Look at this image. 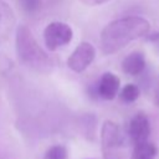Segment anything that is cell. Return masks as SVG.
Returning a JSON list of instances; mask_svg holds the SVG:
<instances>
[{
	"instance_id": "1",
	"label": "cell",
	"mask_w": 159,
	"mask_h": 159,
	"mask_svg": "<svg viewBox=\"0 0 159 159\" xmlns=\"http://www.w3.org/2000/svg\"><path fill=\"white\" fill-rule=\"evenodd\" d=\"M150 30V24L140 16H127L111 21L101 32V50L104 55H112L129 42L145 36Z\"/></svg>"
},
{
	"instance_id": "2",
	"label": "cell",
	"mask_w": 159,
	"mask_h": 159,
	"mask_svg": "<svg viewBox=\"0 0 159 159\" xmlns=\"http://www.w3.org/2000/svg\"><path fill=\"white\" fill-rule=\"evenodd\" d=\"M15 46L19 60L26 67L40 73H47L52 70L51 58L40 47L27 26L20 25L16 29Z\"/></svg>"
},
{
	"instance_id": "3",
	"label": "cell",
	"mask_w": 159,
	"mask_h": 159,
	"mask_svg": "<svg viewBox=\"0 0 159 159\" xmlns=\"http://www.w3.org/2000/svg\"><path fill=\"white\" fill-rule=\"evenodd\" d=\"M73 31L71 26L62 21H52L43 30V41L50 51H56L72 41Z\"/></svg>"
},
{
	"instance_id": "4",
	"label": "cell",
	"mask_w": 159,
	"mask_h": 159,
	"mask_svg": "<svg viewBox=\"0 0 159 159\" xmlns=\"http://www.w3.org/2000/svg\"><path fill=\"white\" fill-rule=\"evenodd\" d=\"M94 57H96L94 46L91 42L83 41L70 55V57L67 60V66L73 72L80 73L89 67V65L93 62Z\"/></svg>"
},
{
	"instance_id": "5",
	"label": "cell",
	"mask_w": 159,
	"mask_h": 159,
	"mask_svg": "<svg viewBox=\"0 0 159 159\" xmlns=\"http://www.w3.org/2000/svg\"><path fill=\"white\" fill-rule=\"evenodd\" d=\"M128 133L134 144L147 142L150 134V124L147 116L143 113L135 114L129 122Z\"/></svg>"
},
{
	"instance_id": "6",
	"label": "cell",
	"mask_w": 159,
	"mask_h": 159,
	"mask_svg": "<svg viewBox=\"0 0 159 159\" xmlns=\"http://www.w3.org/2000/svg\"><path fill=\"white\" fill-rule=\"evenodd\" d=\"M15 25L16 17L14 10L5 0H0V45L9 40Z\"/></svg>"
},
{
	"instance_id": "7",
	"label": "cell",
	"mask_w": 159,
	"mask_h": 159,
	"mask_svg": "<svg viewBox=\"0 0 159 159\" xmlns=\"http://www.w3.org/2000/svg\"><path fill=\"white\" fill-rule=\"evenodd\" d=\"M119 86H120L119 78L112 72H106L102 75L99 82H98L97 93L101 98L112 101L117 96V93L119 91Z\"/></svg>"
},
{
	"instance_id": "8",
	"label": "cell",
	"mask_w": 159,
	"mask_h": 159,
	"mask_svg": "<svg viewBox=\"0 0 159 159\" xmlns=\"http://www.w3.org/2000/svg\"><path fill=\"white\" fill-rule=\"evenodd\" d=\"M101 139H102V147L106 152L118 148L122 142L119 127L112 120H106L102 125Z\"/></svg>"
},
{
	"instance_id": "9",
	"label": "cell",
	"mask_w": 159,
	"mask_h": 159,
	"mask_svg": "<svg viewBox=\"0 0 159 159\" xmlns=\"http://www.w3.org/2000/svg\"><path fill=\"white\" fill-rule=\"evenodd\" d=\"M145 67V58L140 52H132L129 53L122 62V68L127 75L137 76L139 75Z\"/></svg>"
},
{
	"instance_id": "10",
	"label": "cell",
	"mask_w": 159,
	"mask_h": 159,
	"mask_svg": "<svg viewBox=\"0 0 159 159\" xmlns=\"http://www.w3.org/2000/svg\"><path fill=\"white\" fill-rule=\"evenodd\" d=\"M158 149L150 142H143L134 144V149L132 152L130 159H157Z\"/></svg>"
},
{
	"instance_id": "11",
	"label": "cell",
	"mask_w": 159,
	"mask_h": 159,
	"mask_svg": "<svg viewBox=\"0 0 159 159\" xmlns=\"http://www.w3.org/2000/svg\"><path fill=\"white\" fill-rule=\"evenodd\" d=\"M139 94H140V92H139L138 86L129 83V84L124 86V88L120 91V99L125 103H132L138 99Z\"/></svg>"
},
{
	"instance_id": "12",
	"label": "cell",
	"mask_w": 159,
	"mask_h": 159,
	"mask_svg": "<svg viewBox=\"0 0 159 159\" xmlns=\"http://www.w3.org/2000/svg\"><path fill=\"white\" fill-rule=\"evenodd\" d=\"M45 159H68L67 149L63 145H52L46 150Z\"/></svg>"
},
{
	"instance_id": "13",
	"label": "cell",
	"mask_w": 159,
	"mask_h": 159,
	"mask_svg": "<svg viewBox=\"0 0 159 159\" xmlns=\"http://www.w3.org/2000/svg\"><path fill=\"white\" fill-rule=\"evenodd\" d=\"M21 7L24 11L29 12V14H34L40 9L41 5V0H19Z\"/></svg>"
},
{
	"instance_id": "14",
	"label": "cell",
	"mask_w": 159,
	"mask_h": 159,
	"mask_svg": "<svg viewBox=\"0 0 159 159\" xmlns=\"http://www.w3.org/2000/svg\"><path fill=\"white\" fill-rule=\"evenodd\" d=\"M80 1L83 2L87 6H98V5H102V4L108 2L109 0H80Z\"/></svg>"
},
{
	"instance_id": "15",
	"label": "cell",
	"mask_w": 159,
	"mask_h": 159,
	"mask_svg": "<svg viewBox=\"0 0 159 159\" xmlns=\"http://www.w3.org/2000/svg\"><path fill=\"white\" fill-rule=\"evenodd\" d=\"M152 40H153V42H154V43L158 46V48H159V34H158V35H155L154 37H152Z\"/></svg>"
},
{
	"instance_id": "16",
	"label": "cell",
	"mask_w": 159,
	"mask_h": 159,
	"mask_svg": "<svg viewBox=\"0 0 159 159\" xmlns=\"http://www.w3.org/2000/svg\"><path fill=\"white\" fill-rule=\"evenodd\" d=\"M158 94H159V92H158Z\"/></svg>"
}]
</instances>
